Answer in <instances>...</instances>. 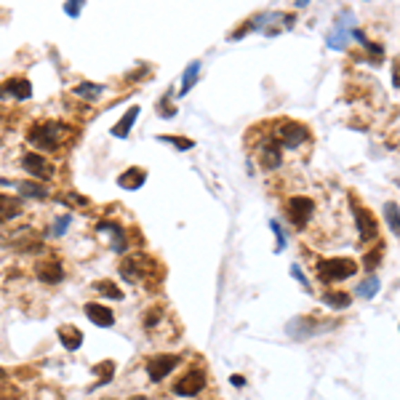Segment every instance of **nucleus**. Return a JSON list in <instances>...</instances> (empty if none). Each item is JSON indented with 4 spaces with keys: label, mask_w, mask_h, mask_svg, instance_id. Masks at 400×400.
Instances as JSON below:
<instances>
[{
    "label": "nucleus",
    "mask_w": 400,
    "mask_h": 400,
    "mask_svg": "<svg viewBox=\"0 0 400 400\" xmlns=\"http://www.w3.org/2000/svg\"><path fill=\"white\" fill-rule=\"evenodd\" d=\"M312 214H315V200L312 198H307V195H294V198L286 200V217L291 219L294 227L304 230L307 221L312 219Z\"/></svg>",
    "instance_id": "nucleus-6"
},
{
    "label": "nucleus",
    "mask_w": 400,
    "mask_h": 400,
    "mask_svg": "<svg viewBox=\"0 0 400 400\" xmlns=\"http://www.w3.org/2000/svg\"><path fill=\"white\" fill-rule=\"evenodd\" d=\"M0 187H14V190L19 192L21 200H27V198L43 200V198H48V187H46V184H40V181H32V179H24V181L0 179Z\"/></svg>",
    "instance_id": "nucleus-14"
},
{
    "label": "nucleus",
    "mask_w": 400,
    "mask_h": 400,
    "mask_svg": "<svg viewBox=\"0 0 400 400\" xmlns=\"http://www.w3.org/2000/svg\"><path fill=\"white\" fill-rule=\"evenodd\" d=\"M67 131H70V126L61 123V120H40V123H35V126L27 131V141H30L32 147H38L40 152H54V150H59L61 147Z\"/></svg>",
    "instance_id": "nucleus-1"
},
{
    "label": "nucleus",
    "mask_w": 400,
    "mask_h": 400,
    "mask_svg": "<svg viewBox=\"0 0 400 400\" xmlns=\"http://www.w3.org/2000/svg\"><path fill=\"white\" fill-rule=\"evenodd\" d=\"M392 88H398V67H392Z\"/></svg>",
    "instance_id": "nucleus-39"
},
{
    "label": "nucleus",
    "mask_w": 400,
    "mask_h": 400,
    "mask_svg": "<svg viewBox=\"0 0 400 400\" xmlns=\"http://www.w3.org/2000/svg\"><path fill=\"white\" fill-rule=\"evenodd\" d=\"M203 387H206V374L198 371V368H192V371H187L174 384V395H179V398H195V395L203 392Z\"/></svg>",
    "instance_id": "nucleus-10"
},
{
    "label": "nucleus",
    "mask_w": 400,
    "mask_h": 400,
    "mask_svg": "<svg viewBox=\"0 0 400 400\" xmlns=\"http://www.w3.org/2000/svg\"><path fill=\"white\" fill-rule=\"evenodd\" d=\"M131 400H147V398H144V395H134Z\"/></svg>",
    "instance_id": "nucleus-40"
},
{
    "label": "nucleus",
    "mask_w": 400,
    "mask_h": 400,
    "mask_svg": "<svg viewBox=\"0 0 400 400\" xmlns=\"http://www.w3.org/2000/svg\"><path fill=\"white\" fill-rule=\"evenodd\" d=\"M0 144H3V139H0Z\"/></svg>",
    "instance_id": "nucleus-42"
},
{
    "label": "nucleus",
    "mask_w": 400,
    "mask_h": 400,
    "mask_svg": "<svg viewBox=\"0 0 400 400\" xmlns=\"http://www.w3.org/2000/svg\"><path fill=\"white\" fill-rule=\"evenodd\" d=\"M339 320H315V318H294L286 326V334L291 339H310L315 334H323L328 328H337Z\"/></svg>",
    "instance_id": "nucleus-5"
},
{
    "label": "nucleus",
    "mask_w": 400,
    "mask_h": 400,
    "mask_svg": "<svg viewBox=\"0 0 400 400\" xmlns=\"http://www.w3.org/2000/svg\"><path fill=\"white\" fill-rule=\"evenodd\" d=\"M120 275L131 286H141L147 280H155L158 261L152 259V257H147V254H128L126 259L120 261Z\"/></svg>",
    "instance_id": "nucleus-2"
},
{
    "label": "nucleus",
    "mask_w": 400,
    "mask_h": 400,
    "mask_svg": "<svg viewBox=\"0 0 400 400\" xmlns=\"http://www.w3.org/2000/svg\"><path fill=\"white\" fill-rule=\"evenodd\" d=\"M3 377H6V371H3V368H0V379H3Z\"/></svg>",
    "instance_id": "nucleus-41"
},
{
    "label": "nucleus",
    "mask_w": 400,
    "mask_h": 400,
    "mask_svg": "<svg viewBox=\"0 0 400 400\" xmlns=\"http://www.w3.org/2000/svg\"><path fill=\"white\" fill-rule=\"evenodd\" d=\"M24 211V200L19 195H0V221H14Z\"/></svg>",
    "instance_id": "nucleus-18"
},
{
    "label": "nucleus",
    "mask_w": 400,
    "mask_h": 400,
    "mask_svg": "<svg viewBox=\"0 0 400 400\" xmlns=\"http://www.w3.org/2000/svg\"><path fill=\"white\" fill-rule=\"evenodd\" d=\"M272 139L278 141L280 150H299L301 144L310 139V131H307V126H301L297 120H286V123L278 126Z\"/></svg>",
    "instance_id": "nucleus-4"
},
{
    "label": "nucleus",
    "mask_w": 400,
    "mask_h": 400,
    "mask_svg": "<svg viewBox=\"0 0 400 400\" xmlns=\"http://www.w3.org/2000/svg\"><path fill=\"white\" fill-rule=\"evenodd\" d=\"M280 163H283V150L278 147V141L272 137H264L259 147V166L264 171H275L280 168Z\"/></svg>",
    "instance_id": "nucleus-13"
},
{
    "label": "nucleus",
    "mask_w": 400,
    "mask_h": 400,
    "mask_svg": "<svg viewBox=\"0 0 400 400\" xmlns=\"http://www.w3.org/2000/svg\"><path fill=\"white\" fill-rule=\"evenodd\" d=\"M83 312L88 315V320L91 323H97L99 328H110V326H115V312L110 310V307H104V304H86L83 307Z\"/></svg>",
    "instance_id": "nucleus-17"
},
{
    "label": "nucleus",
    "mask_w": 400,
    "mask_h": 400,
    "mask_svg": "<svg viewBox=\"0 0 400 400\" xmlns=\"http://www.w3.org/2000/svg\"><path fill=\"white\" fill-rule=\"evenodd\" d=\"M230 384H235V387H243V384H246V379H243V377H238V374H232V377H230Z\"/></svg>",
    "instance_id": "nucleus-38"
},
{
    "label": "nucleus",
    "mask_w": 400,
    "mask_h": 400,
    "mask_svg": "<svg viewBox=\"0 0 400 400\" xmlns=\"http://www.w3.org/2000/svg\"><path fill=\"white\" fill-rule=\"evenodd\" d=\"M160 141H166V144H174L177 150H192V147H195V141H192V139H181V137H160Z\"/></svg>",
    "instance_id": "nucleus-32"
},
{
    "label": "nucleus",
    "mask_w": 400,
    "mask_h": 400,
    "mask_svg": "<svg viewBox=\"0 0 400 400\" xmlns=\"http://www.w3.org/2000/svg\"><path fill=\"white\" fill-rule=\"evenodd\" d=\"M97 232H110V235H112V251H115V254H126L128 238H126V230L120 227L118 221L101 219L99 224H97Z\"/></svg>",
    "instance_id": "nucleus-16"
},
{
    "label": "nucleus",
    "mask_w": 400,
    "mask_h": 400,
    "mask_svg": "<svg viewBox=\"0 0 400 400\" xmlns=\"http://www.w3.org/2000/svg\"><path fill=\"white\" fill-rule=\"evenodd\" d=\"M379 257H381V246H377V251H374V254H366V261H363V264H366V270H374V267L379 264Z\"/></svg>",
    "instance_id": "nucleus-36"
},
{
    "label": "nucleus",
    "mask_w": 400,
    "mask_h": 400,
    "mask_svg": "<svg viewBox=\"0 0 400 400\" xmlns=\"http://www.w3.org/2000/svg\"><path fill=\"white\" fill-rule=\"evenodd\" d=\"M139 112L141 110L137 107V104H134V107H128V110H126V115H123V118L112 126V131H110V134H112V137H118V139H126V137H128V131L134 128L137 118H139Z\"/></svg>",
    "instance_id": "nucleus-19"
},
{
    "label": "nucleus",
    "mask_w": 400,
    "mask_h": 400,
    "mask_svg": "<svg viewBox=\"0 0 400 400\" xmlns=\"http://www.w3.org/2000/svg\"><path fill=\"white\" fill-rule=\"evenodd\" d=\"M181 363L179 355H155L147 360V377L152 381H163L168 374L177 371V366Z\"/></svg>",
    "instance_id": "nucleus-11"
},
{
    "label": "nucleus",
    "mask_w": 400,
    "mask_h": 400,
    "mask_svg": "<svg viewBox=\"0 0 400 400\" xmlns=\"http://www.w3.org/2000/svg\"><path fill=\"white\" fill-rule=\"evenodd\" d=\"M350 208H352V217H355V224H358V235L360 240H377V221L371 217L368 208L358 206V200H350Z\"/></svg>",
    "instance_id": "nucleus-12"
},
{
    "label": "nucleus",
    "mask_w": 400,
    "mask_h": 400,
    "mask_svg": "<svg viewBox=\"0 0 400 400\" xmlns=\"http://www.w3.org/2000/svg\"><path fill=\"white\" fill-rule=\"evenodd\" d=\"M72 94L80 97V99L97 101L101 94H104V86H101V83H88V80H86V83H78V86L72 88Z\"/></svg>",
    "instance_id": "nucleus-22"
},
{
    "label": "nucleus",
    "mask_w": 400,
    "mask_h": 400,
    "mask_svg": "<svg viewBox=\"0 0 400 400\" xmlns=\"http://www.w3.org/2000/svg\"><path fill=\"white\" fill-rule=\"evenodd\" d=\"M32 97V83L27 78H8L0 86V99H17L24 101Z\"/></svg>",
    "instance_id": "nucleus-15"
},
{
    "label": "nucleus",
    "mask_w": 400,
    "mask_h": 400,
    "mask_svg": "<svg viewBox=\"0 0 400 400\" xmlns=\"http://www.w3.org/2000/svg\"><path fill=\"white\" fill-rule=\"evenodd\" d=\"M57 200H59V203H78V206H88V200L75 195V192H70V195H59Z\"/></svg>",
    "instance_id": "nucleus-37"
},
{
    "label": "nucleus",
    "mask_w": 400,
    "mask_h": 400,
    "mask_svg": "<svg viewBox=\"0 0 400 400\" xmlns=\"http://www.w3.org/2000/svg\"><path fill=\"white\" fill-rule=\"evenodd\" d=\"M57 337H59V341L70 352H75L80 344H83V331L75 328V326H61L59 331H57Z\"/></svg>",
    "instance_id": "nucleus-21"
},
{
    "label": "nucleus",
    "mask_w": 400,
    "mask_h": 400,
    "mask_svg": "<svg viewBox=\"0 0 400 400\" xmlns=\"http://www.w3.org/2000/svg\"><path fill=\"white\" fill-rule=\"evenodd\" d=\"M80 11H83V0H70V3H64V14H67V17L78 19Z\"/></svg>",
    "instance_id": "nucleus-33"
},
{
    "label": "nucleus",
    "mask_w": 400,
    "mask_h": 400,
    "mask_svg": "<svg viewBox=\"0 0 400 400\" xmlns=\"http://www.w3.org/2000/svg\"><path fill=\"white\" fill-rule=\"evenodd\" d=\"M94 371L99 374V381H97L91 390H97V387H104L107 381H112V377H115V363H112V360H104V363H99V366H94Z\"/></svg>",
    "instance_id": "nucleus-28"
},
{
    "label": "nucleus",
    "mask_w": 400,
    "mask_h": 400,
    "mask_svg": "<svg viewBox=\"0 0 400 400\" xmlns=\"http://www.w3.org/2000/svg\"><path fill=\"white\" fill-rule=\"evenodd\" d=\"M3 246H8L11 251H19V254H40L43 251V243L40 238H35V230L32 227H19L17 232H11L6 240H0Z\"/></svg>",
    "instance_id": "nucleus-7"
},
{
    "label": "nucleus",
    "mask_w": 400,
    "mask_h": 400,
    "mask_svg": "<svg viewBox=\"0 0 400 400\" xmlns=\"http://www.w3.org/2000/svg\"><path fill=\"white\" fill-rule=\"evenodd\" d=\"M398 203L395 200H390V203H384V221L390 224V232L398 238L400 235V217H398Z\"/></svg>",
    "instance_id": "nucleus-27"
},
{
    "label": "nucleus",
    "mask_w": 400,
    "mask_h": 400,
    "mask_svg": "<svg viewBox=\"0 0 400 400\" xmlns=\"http://www.w3.org/2000/svg\"><path fill=\"white\" fill-rule=\"evenodd\" d=\"M379 288H381V283L377 275H368V278L360 283L358 288H355V294H358L360 299H374L377 294H379Z\"/></svg>",
    "instance_id": "nucleus-25"
},
{
    "label": "nucleus",
    "mask_w": 400,
    "mask_h": 400,
    "mask_svg": "<svg viewBox=\"0 0 400 400\" xmlns=\"http://www.w3.org/2000/svg\"><path fill=\"white\" fill-rule=\"evenodd\" d=\"M70 221H72V214H64V217H59V219L54 221V227H51V238H61V235L67 232Z\"/></svg>",
    "instance_id": "nucleus-31"
},
{
    "label": "nucleus",
    "mask_w": 400,
    "mask_h": 400,
    "mask_svg": "<svg viewBox=\"0 0 400 400\" xmlns=\"http://www.w3.org/2000/svg\"><path fill=\"white\" fill-rule=\"evenodd\" d=\"M35 278L40 280V283H46V286H57V283H61L64 280V264H61V259H57V257H46V259H38L35 261Z\"/></svg>",
    "instance_id": "nucleus-9"
},
{
    "label": "nucleus",
    "mask_w": 400,
    "mask_h": 400,
    "mask_svg": "<svg viewBox=\"0 0 400 400\" xmlns=\"http://www.w3.org/2000/svg\"><path fill=\"white\" fill-rule=\"evenodd\" d=\"M94 288L99 291V294H104V297H110V299H123V291H120L115 283H110V280H97L94 283Z\"/></svg>",
    "instance_id": "nucleus-29"
},
{
    "label": "nucleus",
    "mask_w": 400,
    "mask_h": 400,
    "mask_svg": "<svg viewBox=\"0 0 400 400\" xmlns=\"http://www.w3.org/2000/svg\"><path fill=\"white\" fill-rule=\"evenodd\" d=\"M350 294H344V291H326L323 294V304L326 307H331V310H347L350 307Z\"/></svg>",
    "instance_id": "nucleus-24"
},
{
    "label": "nucleus",
    "mask_w": 400,
    "mask_h": 400,
    "mask_svg": "<svg viewBox=\"0 0 400 400\" xmlns=\"http://www.w3.org/2000/svg\"><path fill=\"white\" fill-rule=\"evenodd\" d=\"M355 27H344V24H337L331 32H328V46L331 48H344L347 46V40H350V32H352Z\"/></svg>",
    "instance_id": "nucleus-26"
},
{
    "label": "nucleus",
    "mask_w": 400,
    "mask_h": 400,
    "mask_svg": "<svg viewBox=\"0 0 400 400\" xmlns=\"http://www.w3.org/2000/svg\"><path fill=\"white\" fill-rule=\"evenodd\" d=\"M200 61H190L187 64V70H184V78H181V88H179V97H187L190 91H192V86H195V80L200 75Z\"/></svg>",
    "instance_id": "nucleus-23"
},
{
    "label": "nucleus",
    "mask_w": 400,
    "mask_h": 400,
    "mask_svg": "<svg viewBox=\"0 0 400 400\" xmlns=\"http://www.w3.org/2000/svg\"><path fill=\"white\" fill-rule=\"evenodd\" d=\"M355 272H358V264H355V259H347V257L318 261V278L323 283H341V280L352 278Z\"/></svg>",
    "instance_id": "nucleus-3"
},
{
    "label": "nucleus",
    "mask_w": 400,
    "mask_h": 400,
    "mask_svg": "<svg viewBox=\"0 0 400 400\" xmlns=\"http://www.w3.org/2000/svg\"><path fill=\"white\" fill-rule=\"evenodd\" d=\"M171 99H174V91H168L163 99H160V104H158V110H160V118H174L177 115V107H171Z\"/></svg>",
    "instance_id": "nucleus-30"
},
{
    "label": "nucleus",
    "mask_w": 400,
    "mask_h": 400,
    "mask_svg": "<svg viewBox=\"0 0 400 400\" xmlns=\"http://www.w3.org/2000/svg\"><path fill=\"white\" fill-rule=\"evenodd\" d=\"M291 275L297 278V283H299V286H301V288H304V291H310V280H307V275L301 272L299 264H294V267H291Z\"/></svg>",
    "instance_id": "nucleus-35"
},
{
    "label": "nucleus",
    "mask_w": 400,
    "mask_h": 400,
    "mask_svg": "<svg viewBox=\"0 0 400 400\" xmlns=\"http://www.w3.org/2000/svg\"><path fill=\"white\" fill-rule=\"evenodd\" d=\"M270 227H272V232L278 235V246H275V254H280V251L286 248V243H288V240H286V232L280 230V224H278V221H270Z\"/></svg>",
    "instance_id": "nucleus-34"
},
{
    "label": "nucleus",
    "mask_w": 400,
    "mask_h": 400,
    "mask_svg": "<svg viewBox=\"0 0 400 400\" xmlns=\"http://www.w3.org/2000/svg\"><path fill=\"white\" fill-rule=\"evenodd\" d=\"M144 181H147L144 168H126L118 177V187H123V190H139V187H144Z\"/></svg>",
    "instance_id": "nucleus-20"
},
{
    "label": "nucleus",
    "mask_w": 400,
    "mask_h": 400,
    "mask_svg": "<svg viewBox=\"0 0 400 400\" xmlns=\"http://www.w3.org/2000/svg\"><path fill=\"white\" fill-rule=\"evenodd\" d=\"M21 168H24L27 174H32L40 184H43L46 179H51L54 171H57L54 163H51L48 158H43V155H38V152H24V155H21Z\"/></svg>",
    "instance_id": "nucleus-8"
}]
</instances>
